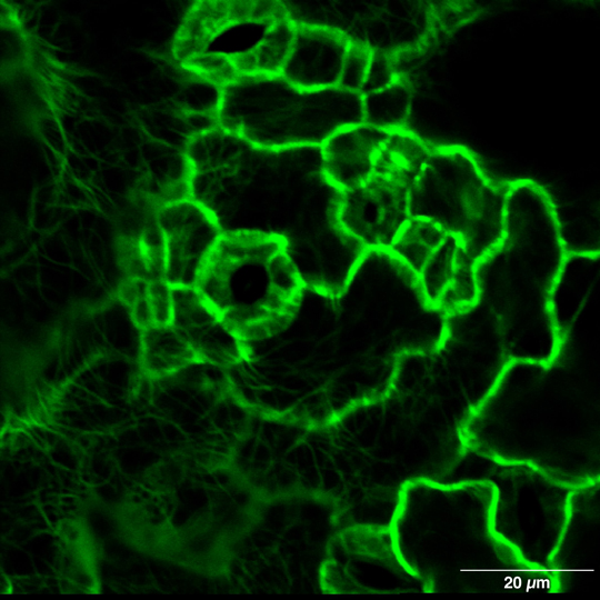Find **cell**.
I'll list each match as a JSON object with an SVG mask.
<instances>
[{"label":"cell","mask_w":600,"mask_h":600,"mask_svg":"<svg viewBox=\"0 0 600 600\" xmlns=\"http://www.w3.org/2000/svg\"><path fill=\"white\" fill-rule=\"evenodd\" d=\"M232 87L227 129L258 147H321L337 131L364 120L357 91L301 89L281 74L242 79Z\"/></svg>","instance_id":"1"},{"label":"cell","mask_w":600,"mask_h":600,"mask_svg":"<svg viewBox=\"0 0 600 600\" xmlns=\"http://www.w3.org/2000/svg\"><path fill=\"white\" fill-rule=\"evenodd\" d=\"M508 189L490 180L468 149L433 146L409 187L410 216L457 236L480 264L502 237Z\"/></svg>","instance_id":"2"},{"label":"cell","mask_w":600,"mask_h":600,"mask_svg":"<svg viewBox=\"0 0 600 600\" xmlns=\"http://www.w3.org/2000/svg\"><path fill=\"white\" fill-rule=\"evenodd\" d=\"M239 249L228 256V272L221 284H229L231 319L234 327L270 337L282 333L298 313L308 283L286 240L274 233L244 230L234 234ZM227 303V304H228Z\"/></svg>","instance_id":"3"},{"label":"cell","mask_w":600,"mask_h":600,"mask_svg":"<svg viewBox=\"0 0 600 600\" xmlns=\"http://www.w3.org/2000/svg\"><path fill=\"white\" fill-rule=\"evenodd\" d=\"M389 251L411 272L424 304L457 312L479 298L478 263L462 241L423 217H410Z\"/></svg>","instance_id":"4"},{"label":"cell","mask_w":600,"mask_h":600,"mask_svg":"<svg viewBox=\"0 0 600 600\" xmlns=\"http://www.w3.org/2000/svg\"><path fill=\"white\" fill-rule=\"evenodd\" d=\"M410 217L409 186L374 171L341 192L337 211L340 228L366 250H389Z\"/></svg>","instance_id":"5"},{"label":"cell","mask_w":600,"mask_h":600,"mask_svg":"<svg viewBox=\"0 0 600 600\" xmlns=\"http://www.w3.org/2000/svg\"><path fill=\"white\" fill-rule=\"evenodd\" d=\"M350 48L351 41L333 29L296 24L293 47L281 76L301 89H343Z\"/></svg>","instance_id":"6"},{"label":"cell","mask_w":600,"mask_h":600,"mask_svg":"<svg viewBox=\"0 0 600 600\" xmlns=\"http://www.w3.org/2000/svg\"><path fill=\"white\" fill-rule=\"evenodd\" d=\"M389 131L364 122L343 128L320 147L322 171L338 190H349L373 172L374 157Z\"/></svg>","instance_id":"7"},{"label":"cell","mask_w":600,"mask_h":600,"mask_svg":"<svg viewBox=\"0 0 600 600\" xmlns=\"http://www.w3.org/2000/svg\"><path fill=\"white\" fill-rule=\"evenodd\" d=\"M362 99L364 123L389 132L408 129L413 93L408 79L396 68L387 84L362 93Z\"/></svg>","instance_id":"8"},{"label":"cell","mask_w":600,"mask_h":600,"mask_svg":"<svg viewBox=\"0 0 600 600\" xmlns=\"http://www.w3.org/2000/svg\"><path fill=\"white\" fill-rule=\"evenodd\" d=\"M432 148L424 138L412 131H390L376 153L373 171L396 177L410 187Z\"/></svg>","instance_id":"9"}]
</instances>
